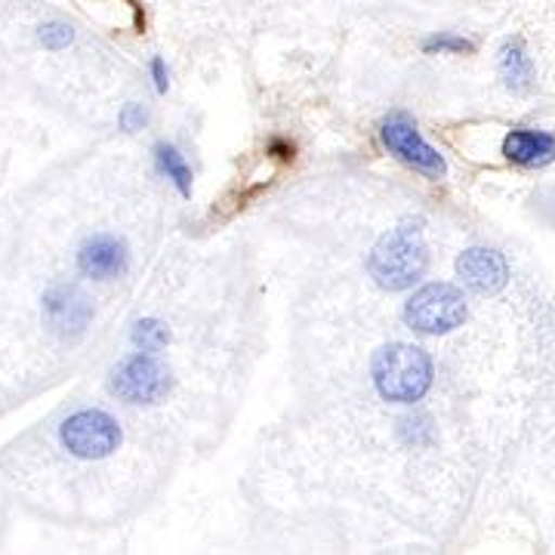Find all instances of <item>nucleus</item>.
I'll return each instance as SVG.
<instances>
[{
	"mask_svg": "<svg viewBox=\"0 0 555 555\" xmlns=\"http://www.w3.org/2000/svg\"><path fill=\"white\" fill-rule=\"evenodd\" d=\"M155 160H158L160 173L170 179L179 189V195H192V167L179 155L173 145H155Z\"/></svg>",
	"mask_w": 555,
	"mask_h": 555,
	"instance_id": "obj_12",
	"label": "nucleus"
},
{
	"mask_svg": "<svg viewBox=\"0 0 555 555\" xmlns=\"http://www.w3.org/2000/svg\"><path fill=\"white\" fill-rule=\"evenodd\" d=\"M456 275L463 278V284L476 294H496L506 287L509 269H506V259L496 250L473 247L456 259Z\"/></svg>",
	"mask_w": 555,
	"mask_h": 555,
	"instance_id": "obj_8",
	"label": "nucleus"
},
{
	"mask_svg": "<svg viewBox=\"0 0 555 555\" xmlns=\"http://www.w3.org/2000/svg\"><path fill=\"white\" fill-rule=\"evenodd\" d=\"M60 438L65 451L80 460H102L115 454L120 444L118 420L105 411H78L60 426Z\"/></svg>",
	"mask_w": 555,
	"mask_h": 555,
	"instance_id": "obj_5",
	"label": "nucleus"
},
{
	"mask_svg": "<svg viewBox=\"0 0 555 555\" xmlns=\"http://www.w3.org/2000/svg\"><path fill=\"white\" fill-rule=\"evenodd\" d=\"M423 50L426 53H473L476 43L460 35H433V38L423 40Z\"/></svg>",
	"mask_w": 555,
	"mask_h": 555,
	"instance_id": "obj_14",
	"label": "nucleus"
},
{
	"mask_svg": "<svg viewBox=\"0 0 555 555\" xmlns=\"http://www.w3.org/2000/svg\"><path fill=\"white\" fill-rule=\"evenodd\" d=\"M127 247L124 241L112 238V235H96V238L83 241L78 254V269L87 278L96 281H108V278H120L127 272Z\"/></svg>",
	"mask_w": 555,
	"mask_h": 555,
	"instance_id": "obj_9",
	"label": "nucleus"
},
{
	"mask_svg": "<svg viewBox=\"0 0 555 555\" xmlns=\"http://www.w3.org/2000/svg\"><path fill=\"white\" fill-rule=\"evenodd\" d=\"M383 142L386 149L396 155L398 160H404L408 167H414L426 177L441 179L448 173V164L438 155L436 149L426 139L416 133V127L408 118H389L383 124Z\"/></svg>",
	"mask_w": 555,
	"mask_h": 555,
	"instance_id": "obj_6",
	"label": "nucleus"
},
{
	"mask_svg": "<svg viewBox=\"0 0 555 555\" xmlns=\"http://www.w3.org/2000/svg\"><path fill=\"white\" fill-rule=\"evenodd\" d=\"M374 383L386 401H420L433 386V358L408 343L383 346L374 356Z\"/></svg>",
	"mask_w": 555,
	"mask_h": 555,
	"instance_id": "obj_2",
	"label": "nucleus"
},
{
	"mask_svg": "<svg viewBox=\"0 0 555 555\" xmlns=\"http://www.w3.org/2000/svg\"><path fill=\"white\" fill-rule=\"evenodd\" d=\"M429 266V250L420 225H398L389 235L377 241V247L371 250L367 269L383 291H404L416 284Z\"/></svg>",
	"mask_w": 555,
	"mask_h": 555,
	"instance_id": "obj_1",
	"label": "nucleus"
},
{
	"mask_svg": "<svg viewBox=\"0 0 555 555\" xmlns=\"http://www.w3.org/2000/svg\"><path fill=\"white\" fill-rule=\"evenodd\" d=\"M133 343H137V349H142V352H160L170 343V331H167V324L158 321V318H142V321H137V327H133Z\"/></svg>",
	"mask_w": 555,
	"mask_h": 555,
	"instance_id": "obj_13",
	"label": "nucleus"
},
{
	"mask_svg": "<svg viewBox=\"0 0 555 555\" xmlns=\"http://www.w3.org/2000/svg\"><path fill=\"white\" fill-rule=\"evenodd\" d=\"M503 155L513 164H550L555 158V137L546 130H513L503 139Z\"/></svg>",
	"mask_w": 555,
	"mask_h": 555,
	"instance_id": "obj_10",
	"label": "nucleus"
},
{
	"mask_svg": "<svg viewBox=\"0 0 555 555\" xmlns=\"http://www.w3.org/2000/svg\"><path fill=\"white\" fill-rule=\"evenodd\" d=\"M43 318L56 337H80L93 318V302L75 284H56L43 294Z\"/></svg>",
	"mask_w": 555,
	"mask_h": 555,
	"instance_id": "obj_7",
	"label": "nucleus"
},
{
	"mask_svg": "<svg viewBox=\"0 0 555 555\" xmlns=\"http://www.w3.org/2000/svg\"><path fill=\"white\" fill-rule=\"evenodd\" d=\"M466 318V302H463V294L456 291L454 284H426L420 287L414 297L408 299L404 306V321L420 331V334H429V337H438V334H448L463 324Z\"/></svg>",
	"mask_w": 555,
	"mask_h": 555,
	"instance_id": "obj_3",
	"label": "nucleus"
},
{
	"mask_svg": "<svg viewBox=\"0 0 555 555\" xmlns=\"http://www.w3.org/2000/svg\"><path fill=\"white\" fill-rule=\"evenodd\" d=\"M152 78H155V90H158V93H167V83H170V80H167V65H164L160 56L152 60Z\"/></svg>",
	"mask_w": 555,
	"mask_h": 555,
	"instance_id": "obj_17",
	"label": "nucleus"
},
{
	"mask_svg": "<svg viewBox=\"0 0 555 555\" xmlns=\"http://www.w3.org/2000/svg\"><path fill=\"white\" fill-rule=\"evenodd\" d=\"M149 124V112L137 105V102H130V105H124V112H120V127L127 130V133H133V130H142Z\"/></svg>",
	"mask_w": 555,
	"mask_h": 555,
	"instance_id": "obj_16",
	"label": "nucleus"
},
{
	"mask_svg": "<svg viewBox=\"0 0 555 555\" xmlns=\"http://www.w3.org/2000/svg\"><path fill=\"white\" fill-rule=\"evenodd\" d=\"M496 72H500V80L516 90V93H525L531 83H534V62L525 53V43L521 40H506L500 47V56H496Z\"/></svg>",
	"mask_w": 555,
	"mask_h": 555,
	"instance_id": "obj_11",
	"label": "nucleus"
},
{
	"mask_svg": "<svg viewBox=\"0 0 555 555\" xmlns=\"http://www.w3.org/2000/svg\"><path fill=\"white\" fill-rule=\"evenodd\" d=\"M170 386H173L170 371L155 358V352L139 349L133 356L124 358L118 367L112 371L115 396L130 401V404H155L170 392Z\"/></svg>",
	"mask_w": 555,
	"mask_h": 555,
	"instance_id": "obj_4",
	"label": "nucleus"
},
{
	"mask_svg": "<svg viewBox=\"0 0 555 555\" xmlns=\"http://www.w3.org/2000/svg\"><path fill=\"white\" fill-rule=\"evenodd\" d=\"M40 43L50 50H65L75 43V28L65 22H47V25H40Z\"/></svg>",
	"mask_w": 555,
	"mask_h": 555,
	"instance_id": "obj_15",
	"label": "nucleus"
}]
</instances>
